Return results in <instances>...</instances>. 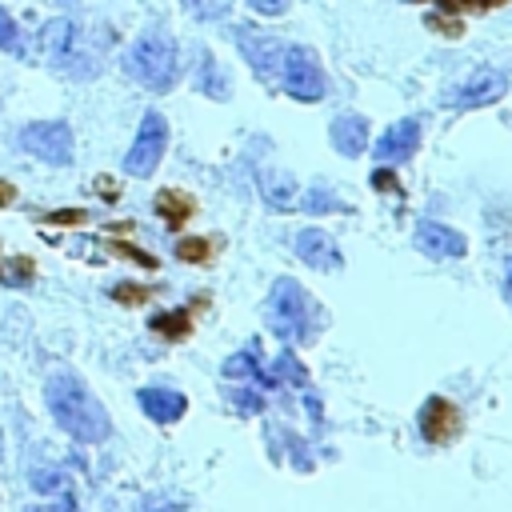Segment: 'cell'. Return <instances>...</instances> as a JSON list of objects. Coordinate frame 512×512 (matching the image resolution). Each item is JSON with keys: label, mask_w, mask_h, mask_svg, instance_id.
<instances>
[{"label": "cell", "mask_w": 512, "mask_h": 512, "mask_svg": "<svg viewBox=\"0 0 512 512\" xmlns=\"http://www.w3.org/2000/svg\"><path fill=\"white\" fill-rule=\"evenodd\" d=\"M60 4H72V0H60Z\"/></svg>", "instance_id": "obj_35"}, {"label": "cell", "mask_w": 512, "mask_h": 512, "mask_svg": "<svg viewBox=\"0 0 512 512\" xmlns=\"http://www.w3.org/2000/svg\"><path fill=\"white\" fill-rule=\"evenodd\" d=\"M16 200V184H8V180H0V208H8Z\"/></svg>", "instance_id": "obj_32"}, {"label": "cell", "mask_w": 512, "mask_h": 512, "mask_svg": "<svg viewBox=\"0 0 512 512\" xmlns=\"http://www.w3.org/2000/svg\"><path fill=\"white\" fill-rule=\"evenodd\" d=\"M416 144H420V120L404 116L392 128H384V136L372 144V152H376V164H400L416 152Z\"/></svg>", "instance_id": "obj_12"}, {"label": "cell", "mask_w": 512, "mask_h": 512, "mask_svg": "<svg viewBox=\"0 0 512 512\" xmlns=\"http://www.w3.org/2000/svg\"><path fill=\"white\" fill-rule=\"evenodd\" d=\"M44 400H48V412L52 420L80 444H100L108 440L112 432V420L104 412V404L92 396V388L76 376V372H56L44 388Z\"/></svg>", "instance_id": "obj_1"}, {"label": "cell", "mask_w": 512, "mask_h": 512, "mask_svg": "<svg viewBox=\"0 0 512 512\" xmlns=\"http://www.w3.org/2000/svg\"><path fill=\"white\" fill-rule=\"evenodd\" d=\"M256 368H260V348H248L224 360V376H256Z\"/></svg>", "instance_id": "obj_22"}, {"label": "cell", "mask_w": 512, "mask_h": 512, "mask_svg": "<svg viewBox=\"0 0 512 512\" xmlns=\"http://www.w3.org/2000/svg\"><path fill=\"white\" fill-rule=\"evenodd\" d=\"M236 44L244 52V60L260 72V76H276L280 72V60H284V44L268 32H252V28H240L236 32Z\"/></svg>", "instance_id": "obj_11"}, {"label": "cell", "mask_w": 512, "mask_h": 512, "mask_svg": "<svg viewBox=\"0 0 512 512\" xmlns=\"http://www.w3.org/2000/svg\"><path fill=\"white\" fill-rule=\"evenodd\" d=\"M0 52H24V40H20V28L16 20L0 8Z\"/></svg>", "instance_id": "obj_23"}, {"label": "cell", "mask_w": 512, "mask_h": 512, "mask_svg": "<svg viewBox=\"0 0 512 512\" xmlns=\"http://www.w3.org/2000/svg\"><path fill=\"white\" fill-rule=\"evenodd\" d=\"M152 204H156L160 220H164V224H172V228H180V224L196 212V200H192L188 192H180V188H160Z\"/></svg>", "instance_id": "obj_16"}, {"label": "cell", "mask_w": 512, "mask_h": 512, "mask_svg": "<svg viewBox=\"0 0 512 512\" xmlns=\"http://www.w3.org/2000/svg\"><path fill=\"white\" fill-rule=\"evenodd\" d=\"M328 140L336 144L340 156H360L368 148V120L360 112H340L328 128Z\"/></svg>", "instance_id": "obj_15"}, {"label": "cell", "mask_w": 512, "mask_h": 512, "mask_svg": "<svg viewBox=\"0 0 512 512\" xmlns=\"http://www.w3.org/2000/svg\"><path fill=\"white\" fill-rule=\"evenodd\" d=\"M44 220H52V224H84V208H68V212H48Z\"/></svg>", "instance_id": "obj_30"}, {"label": "cell", "mask_w": 512, "mask_h": 512, "mask_svg": "<svg viewBox=\"0 0 512 512\" xmlns=\"http://www.w3.org/2000/svg\"><path fill=\"white\" fill-rule=\"evenodd\" d=\"M280 84H284V92H288L292 100H304V104H312V100H320V96L328 92V76H324L316 52L304 48V44H288V48H284Z\"/></svg>", "instance_id": "obj_5"}, {"label": "cell", "mask_w": 512, "mask_h": 512, "mask_svg": "<svg viewBox=\"0 0 512 512\" xmlns=\"http://www.w3.org/2000/svg\"><path fill=\"white\" fill-rule=\"evenodd\" d=\"M412 240H416V248H420L424 256H432V260H460V256L468 252V240H464L456 228L440 224V220H420L416 232H412Z\"/></svg>", "instance_id": "obj_9"}, {"label": "cell", "mask_w": 512, "mask_h": 512, "mask_svg": "<svg viewBox=\"0 0 512 512\" xmlns=\"http://www.w3.org/2000/svg\"><path fill=\"white\" fill-rule=\"evenodd\" d=\"M184 4H188V12H192V16H200V20L228 16V8H232V0H184Z\"/></svg>", "instance_id": "obj_24"}, {"label": "cell", "mask_w": 512, "mask_h": 512, "mask_svg": "<svg viewBox=\"0 0 512 512\" xmlns=\"http://www.w3.org/2000/svg\"><path fill=\"white\" fill-rule=\"evenodd\" d=\"M20 148L44 164H68L72 160V128L64 120H32L20 128Z\"/></svg>", "instance_id": "obj_7"}, {"label": "cell", "mask_w": 512, "mask_h": 512, "mask_svg": "<svg viewBox=\"0 0 512 512\" xmlns=\"http://www.w3.org/2000/svg\"><path fill=\"white\" fill-rule=\"evenodd\" d=\"M200 76H204V80H196V84H200V92H208V96H216V100H224V96H228V84H224V76L216 72V64H212V56H208V52L200 56Z\"/></svg>", "instance_id": "obj_20"}, {"label": "cell", "mask_w": 512, "mask_h": 512, "mask_svg": "<svg viewBox=\"0 0 512 512\" xmlns=\"http://www.w3.org/2000/svg\"><path fill=\"white\" fill-rule=\"evenodd\" d=\"M300 208H304V212H344V200H336L328 188L316 184V188H308V192L300 196Z\"/></svg>", "instance_id": "obj_19"}, {"label": "cell", "mask_w": 512, "mask_h": 512, "mask_svg": "<svg viewBox=\"0 0 512 512\" xmlns=\"http://www.w3.org/2000/svg\"><path fill=\"white\" fill-rule=\"evenodd\" d=\"M164 148H168V120L160 112H144V120L136 128V140L124 156V172L128 176H152L164 160Z\"/></svg>", "instance_id": "obj_6"}, {"label": "cell", "mask_w": 512, "mask_h": 512, "mask_svg": "<svg viewBox=\"0 0 512 512\" xmlns=\"http://www.w3.org/2000/svg\"><path fill=\"white\" fill-rule=\"evenodd\" d=\"M444 12H492V8H500V4H508V0H436Z\"/></svg>", "instance_id": "obj_25"}, {"label": "cell", "mask_w": 512, "mask_h": 512, "mask_svg": "<svg viewBox=\"0 0 512 512\" xmlns=\"http://www.w3.org/2000/svg\"><path fill=\"white\" fill-rule=\"evenodd\" d=\"M260 192H264L272 212H288V204L296 196V180L284 172H260Z\"/></svg>", "instance_id": "obj_17"}, {"label": "cell", "mask_w": 512, "mask_h": 512, "mask_svg": "<svg viewBox=\"0 0 512 512\" xmlns=\"http://www.w3.org/2000/svg\"><path fill=\"white\" fill-rule=\"evenodd\" d=\"M40 52L48 64H56L64 72H76V76L96 72V52L88 48V36L72 16H56L40 28Z\"/></svg>", "instance_id": "obj_4"}, {"label": "cell", "mask_w": 512, "mask_h": 512, "mask_svg": "<svg viewBox=\"0 0 512 512\" xmlns=\"http://www.w3.org/2000/svg\"><path fill=\"white\" fill-rule=\"evenodd\" d=\"M112 252H116V256H128V260H136V264H144V268H156V260H152L148 252H140V248L124 244V240H112Z\"/></svg>", "instance_id": "obj_29"}, {"label": "cell", "mask_w": 512, "mask_h": 512, "mask_svg": "<svg viewBox=\"0 0 512 512\" xmlns=\"http://www.w3.org/2000/svg\"><path fill=\"white\" fill-rule=\"evenodd\" d=\"M248 4H252L260 16H280V12L288 8V0H248Z\"/></svg>", "instance_id": "obj_31"}, {"label": "cell", "mask_w": 512, "mask_h": 512, "mask_svg": "<svg viewBox=\"0 0 512 512\" xmlns=\"http://www.w3.org/2000/svg\"><path fill=\"white\" fill-rule=\"evenodd\" d=\"M136 400H140L144 416L156 420V424H176L188 412V396L176 392V388H140Z\"/></svg>", "instance_id": "obj_14"}, {"label": "cell", "mask_w": 512, "mask_h": 512, "mask_svg": "<svg viewBox=\"0 0 512 512\" xmlns=\"http://www.w3.org/2000/svg\"><path fill=\"white\" fill-rule=\"evenodd\" d=\"M152 332H160L168 340H184L192 332V316L188 312H160V316H152Z\"/></svg>", "instance_id": "obj_18"}, {"label": "cell", "mask_w": 512, "mask_h": 512, "mask_svg": "<svg viewBox=\"0 0 512 512\" xmlns=\"http://www.w3.org/2000/svg\"><path fill=\"white\" fill-rule=\"evenodd\" d=\"M124 72L144 84L148 92H168L176 72H180V56H176V44L172 36L164 32H144L128 52H124Z\"/></svg>", "instance_id": "obj_3"}, {"label": "cell", "mask_w": 512, "mask_h": 512, "mask_svg": "<svg viewBox=\"0 0 512 512\" xmlns=\"http://www.w3.org/2000/svg\"><path fill=\"white\" fill-rule=\"evenodd\" d=\"M420 432H424V440H432V444H448V440L460 432V412H456V404H448L444 396H428L424 408H420Z\"/></svg>", "instance_id": "obj_13"}, {"label": "cell", "mask_w": 512, "mask_h": 512, "mask_svg": "<svg viewBox=\"0 0 512 512\" xmlns=\"http://www.w3.org/2000/svg\"><path fill=\"white\" fill-rule=\"evenodd\" d=\"M144 512H180L176 504H168V500H148L144 504Z\"/></svg>", "instance_id": "obj_33"}, {"label": "cell", "mask_w": 512, "mask_h": 512, "mask_svg": "<svg viewBox=\"0 0 512 512\" xmlns=\"http://www.w3.org/2000/svg\"><path fill=\"white\" fill-rule=\"evenodd\" d=\"M264 316H268V328L284 340V344H304L312 340V332L324 324V312L320 304L300 288V280L292 276H280L264 300Z\"/></svg>", "instance_id": "obj_2"}, {"label": "cell", "mask_w": 512, "mask_h": 512, "mask_svg": "<svg viewBox=\"0 0 512 512\" xmlns=\"http://www.w3.org/2000/svg\"><path fill=\"white\" fill-rule=\"evenodd\" d=\"M292 248H296V256H300L308 268H320V272H340V268H344V256H340L336 240H332L328 232H320V228L296 232Z\"/></svg>", "instance_id": "obj_10"}, {"label": "cell", "mask_w": 512, "mask_h": 512, "mask_svg": "<svg viewBox=\"0 0 512 512\" xmlns=\"http://www.w3.org/2000/svg\"><path fill=\"white\" fill-rule=\"evenodd\" d=\"M148 296H152V288H144V284H128V280L112 288V300H120V304H144Z\"/></svg>", "instance_id": "obj_26"}, {"label": "cell", "mask_w": 512, "mask_h": 512, "mask_svg": "<svg viewBox=\"0 0 512 512\" xmlns=\"http://www.w3.org/2000/svg\"><path fill=\"white\" fill-rule=\"evenodd\" d=\"M176 256L188 264H200L212 256V240L208 236H184V240H176Z\"/></svg>", "instance_id": "obj_21"}, {"label": "cell", "mask_w": 512, "mask_h": 512, "mask_svg": "<svg viewBox=\"0 0 512 512\" xmlns=\"http://www.w3.org/2000/svg\"><path fill=\"white\" fill-rule=\"evenodd\" d=\"M24 512H76V496H72V488H68V492H60L52 504H36V508H24Z\"/></svg>", "instance_id": "obj_28"}, {"label": "cell", "mask_w": 512, "mask_h": 512, "mask_svg": "<svg viewBox=\"0 0 512 512\" xmlns=\"http://www.w3.org/2000/svg\"><path fill=\"white\" fill-rule=\"evenodd\" d=\"M504 92H508L504 72H496V68H480V72H472L456 92H448L444 104H448V108H488V104H496Z\"/></svg>", "instance_id": "obj_8"}, {"label": "cell", "mask_w": 512, "mask_h": 512, "mask_svg": "<svg viewBox=\"0 0 512 512\" xmlns=\"http://www.w3.org/2000/svg\"><path fill=\"white\" fill-rule=\"evenodd\" d=\"M32 488L36 492H68V480H64V472H32Z\"/></svg>", "instance_id": "obj_27"}, {"label": "cell", "mask_w": 512, "mask_h": 512, "mask_svg": "<svg viewBox=\"0 0 512 512\" xmlns=\"http://www.w3.org/2000/svg\"><path fill=\"white\" fill-rule=\"evenodd\" d=\"M504 296H508V304H512V256H508V268H504Z\"/></svg>", "instance_id": "obj_34"}]
</instances>
